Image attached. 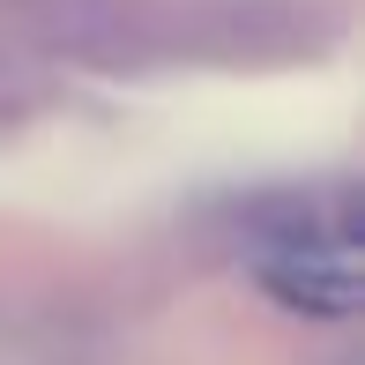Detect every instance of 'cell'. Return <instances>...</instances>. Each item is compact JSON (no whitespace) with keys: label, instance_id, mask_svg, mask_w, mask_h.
Masks as SVG:
<instances>
[{"label":"cell","instance_id":"1","mask_svg":"<svg viewBox=\"0 0 365 365\" xmlns=\"http://www.w3.org/2000/svg\"><path fill=\"white\" fill-rule=\"evenodd\" d=\"M254 276L291 313H313V321H351L358 313V269L343 246H269Z\"/></svg>","mask_w":365,"mask_h":365}]
</instances>
